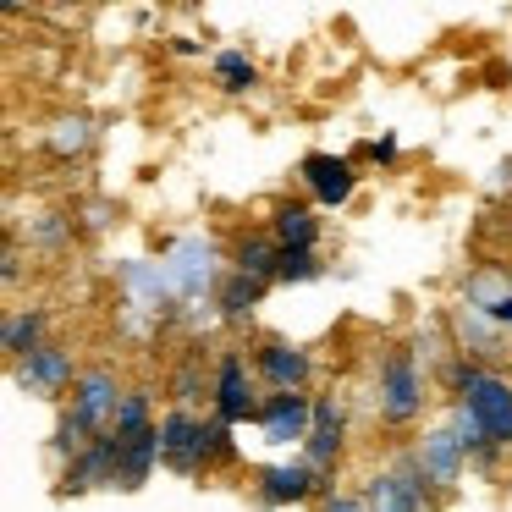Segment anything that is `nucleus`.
Wrapping results in <instances>:
<instances>
[{
    "label": "nucleus",
    "instance_id": "0eeeda50",
    "mask_svg": "<svg viewBox=\"0 0 512 512\" xmlns=\"http://www.w3.org/2000/svg\"><path fill=\"white\" fill-rule=\"evenodd\" d=\"M259 424H265V441L287 446V441H309L314 430V397L303 391H270L259 402Z\"/></svg>",
    "mask_w": 512,
    "mask_h": 512
},
{
    "label": "nucleus",
    "instance_id": "f8f14e48",
    "mask_svg": "<svg viewBox=\"0 0 512 512\" xmlns=\"http://www.w3.org/2000/svg\"><path fill=\"white\" fill-rule=\"evenodd\" d=\"M413 457H419V468H424V479H430V490L457 485V474H463V463H468L452 430H430V435H424V446H419Z\"/></svg>",
    "mask_w": 512,
    "mask_h": 512
},
{
    "label": "nucleus",
    "instance_id": "20e7f679",
    "mask_svg": "<svg viewBox=\"0 0 512 512\" xmlns=\"http://www.w3.org/2000/svg\"><path fill=\"white\" fill-rule=\"evenodd\" d=\"M210 424L193 419L188 408H171L166 419H160V463L177 468V474H199L204 463H210Z\"/></svg>",
    "mask_w": 512,
    "mask_h": 512
},
{
    "label": "nucleus",
    "instance_id": "1a4fd4ad",
    "mask_svg": "<svg viewBox=\"0 0 512 512\" xmlns=\"http://www.w3.org/2000/svg\"><path fill=\"white\" fill-rule=\"evenodd\" d=\"M17 386L23 391H39V397H56V391L78 386V375H72V353L67 347H34L28 358H17Z\"/></svg>",
    "mask_w": 512,
    "mask_h": 512
},
{
    "label": "nucleus",
    "instance_id": "9b49d317",
    "mask_svg": "<svg viewBox=\"0 0 512 512\" xmlns=\"http://www.w3.org/2000/svg\"><path fill=\"white\" fill-rule=\"evenodd\" d=\"M342 457V408H336L331 397L314 402V430L309 441H303V463L314 468V474H325V468Z\"/></svg>",
    "mask_w": 512,
    "mask_h": 512
},
{
    "label": "nucleus",
    "instance_id": "ddd939ff",
    "mask_svg": "<svg viewBox=\"0 0 512 512\" xmlns=\"http://www.w3.org/2000/svg\"><path fill=\"white\" fill-rule=\"evenodd\" d=\"M303 182H309V193L320 204H347L358 177H353V166L336 160V155H309V160H303Z\"/></svg>",
    "mask_w": 512,
    "mask_h": 512
},
{
    "label": "nucleus",
    "instance_id": "6e6552de",
    "mask_svg": "<svg viewBox=\"0 0 512 512\" xmlns=\"http://www.w3.org/2000/svg\"><path fill=\"white\" fill-rule=\"evenodd\" d=\"M215 419H221V424L259 419L254 380H248V364L237 353H221V375H215Z\"/></svg>",
    "mask_w": 512,
    "mask_h": 512
},
{
    "label": "nucleus",
    "instance_id": "4468645a",
    "mask_svg": "<svg viewBox=\"0 0 512 512\" xmlns=\"http://www.w3.org/2000/svg\"><path fill=\"white\" fill-rule=\"evenodd\" d=\"M314 468L309 463H276L259 474V501H270V507H287V501H309L314 496Z\"/></svg>",
    "mask_w": 512,
    "mask_h": 512
},
{
    "label": "nucleus",
    "instance_id": "a211bd4d",
    "mask_svg": "<svg viewBox=\"0 0 512 512\" xmlns=\"http://www.w3.org/2000/svg\"><path fill=\"white\" fill-rule=\"evenodd\" d=\"M276 259H281L276 237H248V243L237 248V270L254 276V281H276Z\"/></svg>",
    "mask_w": 512,
    "mask_h": 512
},
{
    "label": "nucleus",
    "instance_id": "7ed1b4c3",
    "mask_svg": "<svg viewBox=\"0 0 512 512\" xmlns=\"http://www.w3.org/2000/svg\"><path fill=\"white\" fill-rule=\"evenodd\" d=\"M375 408L386 424H413L424 408V375L419 364H413V353H386V364H380V386H375Z\"/></svg>",
    "mask_w": 512,
    "mask_h": 512
},
{
    "label": "nucleus",
    "instance_id": "5701e85b",
    "mask_svg": "<svg viewBox=\"0 0 512 512\" xmlns=\"http://www.w3.org/2000/svg\"><path fill=\"white\" fill-rule=\"evenodd\" d=\"M314 276H320V259H314L309 248H281L276 281H314Z\"/></svg>",
    "mask_w": 512,
    "mask_h": 512
},
{
    "label": "nucleus",
    "instance_id": "b1692460",
    "mask_svg": "<svg viewBox=\"0 0 512 512\" xmlns=\"http://www.w3.org/2000/svg\"><path fill=\"white\" fill-rule=\"evenodd\" d=\"M83 144H89V127L83 122H61L56 127V149H83Z\"/></svg>",
    "mask_w": 512,
    "mask_h": 512
},
{
    "label": "nucleus",
    "instance_id": "423d86ee",
    "mask_svg": "<svg viewBox=\"0 0 512 512\" xmlns=\"http://www.w3.org/2000/svg\"><path fill=\"white\" fill-rule=\"evenodd\" d=\"M94 485H122V435L116 430L94 435L61 474V490H94Z\"/></svg>",
    "mask_w": 512,
    "mask_h": 512
},
{
    "label": "nucleus",
    "instance_id": "4be33fe9",
    "mask_svg": "<svg viewBox=\"0 0 512 512\" xmlns=\"http://www.w3.org/2000/svg\"><path fill=\"white\" fill-rule=\"evenodd\" d=\"M215 78H221V89H232V94H243V89H254V61L243 56V50H221L215 56Z\"/></svg>",
    "mask_w": 512,
    "mask_h": 512
},
{
    "label": "nucleus",
    "instance_id": "f3484780",
    "mask_svg": "<svg viewBox=\"0 0 512 512\" xmlns=\"http://www.w3.org/2000/svg\"><path fill=\"white\" fill-rule=\"evenodd\" d=\"M452 435H457V446H463V457H479V463H490V457L501 452V446L485 435V424H479L474 413L463 408V402L452 408Z\"/></svg>",
    "mask_w": 512,
    "mask_h": 512
},
{
    "label": "nucleus",
    "instance_id": "39448f33",
    "mask_svg": "<svg viewBox=\"0 0 512 512\" xmlns=\"http://www.w3.org/2000/svg\"><path fill=\"white\" fill-rule=\"evenodd\" d=\"M424 490H430V479H424L419 457H402L391 474H375L364 485V507L369 512H419L424 507Z\"/></svg>",
    "mask_w": 512,
    "mask_h": 512
},
{
    "label": "nucleus",
    "instance_id": "dca6fc26",
    "mask_svg": "<svg viewBox=\"0 0 512 512\" xmlns=\"http://www.w3.org/2000/svg\"><path fill=\"white\" fill-rule=\"evenodd\" d=\"M155 463H160V424L144 435H133V441H122V490H138Z\"/></svg>",
    "mask_w": 512,
    "mask_h": 512
},
{
    "label": "nucleus",
    "instance_id": "f257e3e1",
    "mask_svg": "<svg viewBox=\"0 0 512 512\" xmlns=\"http://www.w3.org/2000/svg\"><path fill=\"white\" fill-rule=\"evenodd\" d=\"M116 408H122V391H116L111 369H83L78 386H72V408L56 430V452L61 457H78L94 435H105L116 424Z\"/></svg>",
    "mask_w": 512,
    "mask_h": 512
},
{
    "label": "nucleus",
    "instance_id": "aec40b11",
    "mask_svg": "<svg viewBox=\"0 0 512 512\" xmlns=\"http://www.w3.org/2000/svg\"><path fill=\"white\" fill-rule=\"evenodd\" d=\"M122 441H133V435H144V430H155L149 424V391H127L122 397V408H116V424H111Z\"/></svg>",
    "mask_w": 512,
    "mask_h": 512
},
{
    "label": "nucleus",
    "instance_id": "9d476101",
    "mask_svg": "<svg viewBox=\"0 0 512 512\" xmlns=\"http://www.w3.org/2000/svg\"><path fill=\"white\" fill-rule=\"evenodd\" d=\"M254 369L270 380V391H303L309 375H314V358L303 353V347H292V342H265L254 353Z\"/></svg>",
    "mask_w": 512,
    "mask_h": 512
},
{
    "label": "nucleus",
    "instance_id": "f03ea898",
    "mask_svg": "<svg viewBox=\"0 0 512 512\" xmlns=\"http://www.w3.org/2000/svg\"><path fill=\"white\" fill-rule=\"evenodd\" d=\"M452 386H457V402L485 424V435L496 446H512V380L490 375V369H468V364H452Z\"/></svg>",
    "mask_w": 512,
    "mask_h": 512
},
{
    "label": "nucleus",
    "instance_id": "2eb2a0df",
    "mask_svg": "<svg viewBox=\"0 0 512 512\" xmlns=\"http://www.w3.org/2000/svg\"><path fill=\"white\" fill-rule=\"evenodd\" d=\"M270 237H276L281 248H309L314 254V237H320V221H314L309 204H281L276 221H270Z\"/></svg>",
    "mask_w": 512,
    "mask_h": 512
},
{
    "label": "nucleus",
    "instance_id": "412c9836",
    "mask_svg": "<svg viewBox=\"0 0 512 512\" xmlns=\"http://www.w3.org/2000/svg\"><path fill=\"white\" fill-rule=\"evenodd\" d=\"M259 298H265V281L243 276V270H232V276H226V287H221V309L226 314H248Z\"/></svg>",
    "mask_w": 512,
    "mask_h": 512
},
{
    "label": "nucleus",
    "instance_id": "393cba45",
    "mask_svg": "<svg viewBox=\"0 0 512 512\" xmlns=\"http://www.w3.org/2000/svg\"><path fill=\"white\" fill-rule=\"evenodd\" d=\"M320 512H369V507H364V496H336L331 490V496L320 501Z\"/></svg>",
    "mask_w": 512,
    "mask_h": 512
},
{
    "label": "nucleus",
    "instance_id": "6ab92c4d",
    "mask_svg": "<svg viewBox=\"0 0 512 512\" xmlns=\"http://www.w3.org/2000/svg\"><path fill=\"white\" fill-rule=\"evenodd\" d=\"M39 336H45V314H39V309H17L12 320H6V353L28 358L34 347H45Z\"/></svg>",
    "mask_w": 512,
    "mask_h": 512
}]
</instances>
